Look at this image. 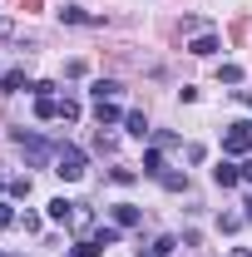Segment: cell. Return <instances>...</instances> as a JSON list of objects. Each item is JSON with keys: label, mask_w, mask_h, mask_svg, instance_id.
<instances>
[{"label": "cell", "mask_w": 252, "mask_h": 257, "mask_svg": "<svg viewBox=\"0 0 252 257\" xmlns=\"http://www.w3.org/2000/svg\"><path fill=\"white\" fill-rule=\"evenodd\" d=\"M10 139H15V149L25 154V163H30V168H45V163L55 159V144H50V139H40L35 128H15Z\"/></svg>", "instance_id": "6da1fadb"}, {"label": "cell", "mask_w": 252, "mask_h": 257, "mask_svg": "<svg viewBox=\"0 0 252 257\" xmlns=\"http://www.w3.org/2000/svg\"><path fill=\"white\" fill-rule=\"evenodd\" d=\"M84 149H79V144H60V149H55V173H60L64 183H79V178H84Z\"/></svg>", "instance_id": "7a4b0ae2"}, {"label": "cell", "mask_w": 252, "mask_h": 257, "mask_svg": "<svg viewBox=\"0 0 252 257\" xmlns=\"http://www.w3.org/2000/svg\"><path fill=\"white\" fill-rule=\"evenodd\" d=\"M222 154H232V159H247V154H252V124H247V119L227 124V134H222Z\"/></svg>", "instance_id": "3957f363"}, {"label": "cell", "mask_w": 252, "mask_h": 257, "mask_svg": "<svg viewBox=\"0 0 252 257\" xmlns=\"http://www.w3.org/2000/svg\"><path fill=\"white\" fill-rule=\"evenodd\" d=\"M218 50H222V40L213 30H198V35H193V45H188V55H198V60H213Z\"/></svg>", "instance_id": "277c9868"}, {"label": "cell", "mask_w": 252, "mask_h": 257, "mask_svg": "<svg viewBox=\"0 0 252 257\" xmlns=\"http://www.w3.org/2000/svg\"><path fill=\"white\" fill-rule=\"evenodd\" d=\"M94 119H99V128H114V124H124V109L114 99H104V104H94Z\"/></svg>", "instance_id": "5b68a950"}, {"label": "cell", "mask_w": 252, "mask_h": 257, "mask_svg": "<svg viewBox=\"0 0 252 257\" xmlns=\"http://www.w3.org/2000/svg\"><path fill=\"white\" fill-rule=\"evenodd\" d=\"M213 183H218V188H237V183H242V168H237V163H227V159H222L218 168H213Z\"/></svg>", "instance_id": "8992f818"}, {"label": "cell", "mask_w": 252, "mask_h": 257, "mask_svg": "<svg viewBox=\"0 0 252 257\" xmlns=\"http://www.w3.org/2000/svg\"><path fill=\"white\" fill-rule=\"evenodd\" d=\"M114 223L124 227V232H129V227H139V223H144V208H134V203H114Z\"/></svg>", "instance_id": "52a82bcc"}, {"label": "cell", "mask_w": 252, "mask_h": 257, "mask_svg": "<svg viewBox=\"0 0 252 257\" xmlns=\"http://www.w3.org/2000/svg\"><path fill=\"white\" fill-rule=\"evenodd\" d=\"M119 94H124V84H119V79H94V84H89V99H94V104L119 99Z\"/></svg>", "instance_id": "ba28073f"}, {"label": "cell", "mask_w": 252, "mask_h": 257, "mask_svg": "<svg viewBox=\"0 0 252 257\" xmlns=\"http://www.w3.org/2000/svg\"><path fill=\"white\" fill-rule=\"evenodd\" d=\"M45 213H50V223H69V218L79 213V203H69V198H50V208H45Z\"/></svg>", "instance_id": "9c48e42d"}, {"label": "cell", "mask_w": 252, "mask_h": 257, "mask_svg": "<svg viewBox=\"0 0 252 257\" xmlns=\"http://www.w3.org/2000/svg\"><path fill=\"white\" fill-rule=\"evenodd\" d=\"M20 89H30L25 69H5V74H0V94H20Z\"/></svg>", "instance_id": "30bf717a"}, {"label": "cell", "mask_w": 252, "mask_h": 257, "mask_svg": "<svg viewBox=\"0 0 252 257\" xmlns=\"http://www.w3.org/2000/svg\"><path fill=\"white\" fill-rule=\"evenodd\" d=\"M60 20H64V25H104L99 15H89V10H79V5H64V10H60Z\"/></svg>", "instance_id": "8fae6325"}, {"label": "cell", "mask_w": 252, "mask_h": 257, "mask_svg": "<svg viewBox=\"0 0 252 257\" xmlns=\"http://www.w3.org/2000/svg\"><path fill=\"white\" fill-rule=\"evenodd\" d=\"M124 128L134 134V139H149V134H154V128H149V119H144V109H129V114H124Z\"/></svg>", "instance_id": "7c38bea8"}, {"label": "cell", "mask_w": 252, "mask_h": 257, "mask_svg": "<svg viewBox=\"0 0 252 257\" xmlns=\"http://www.w3.org/2000/svg\"><path fill=\"white\" fill-rule=\"evenodd\" d=\"M35 119H60V99L55 94H35Z\"/></svg>", "instance_id": "4fadbf2b"}, {"label": "cell", "mask_w": 252, "mask_h": 257, "mask_svg": "<svg viewBox=\"0 0 252 257\" xmlns=\"http://www.w3.org/2000/svg\"><path fill=\"white\" fill-rule=\"evenodd\" d=\"M119 232H124V227H119V223H99L94 232H89V237H94L99 247H114V242H119Z\"/></svg>", "instance_id": "5bb4252c"}, {"label": "cell", "mask_w": 252, "mask_h": 257, "mask_svg": "<svg viewBox=\"0 0 252 257\" xmlns=\"http://www.w3.org/2000/svg\"><path fill=\"white\" fill-rule=\"evenodd\" d=\"M144 178H163V149H149V154H144Z\"/></svg>", "instance_id": "9a60e30c"}, {"label": "cell", "mask_w": 252, "mask_h": 257, "mask_svg": "<svg viewBox=\"0 0 252 257\" xmlns=\"http://www.w3.org/2000/svg\"><path fill=\"white\" fill-rule=\"evenodd\" d=\"M218 79L222 84H242V64H218Z\"/></svg>", "instance_id": "2e32d148"}, {"label": "cell", "mask_w": 252, "mask_h": 257, "mask_svg": "<svg viewBox=\"0 0 252 257\" xmlns=\"http://www.w3.org/2000/svg\"><path fill=\"white\" fill-rule=\"evenodd\" d=\"M173 247H178V237H168V232H163V237L154 242V252H149V257H173Z\"/></svg>", "instance_id": "e0dca14e"}, {"label": "cell", "mask_w": 252, "mask_h": 257, "mask_svg": "<svg viewBox=\"0 0 252 257\" xmlns=\"http://www.w3.org/2000/svg\"><path fill=\"white\" fill-rule=\"evenodd\" d=\"M158 183H163V188H168V193H183V188H188V178H183V173H163Z\"/></svg>", "instance_id": "ac0fdd59"}, {"label": "cell", "mask_w": 252, "mask_h": 257, "mask_svg": "<svg viewBox=\"0 0 252 257\" xmlns=\"http://www.w3.org/2000/svg\"><path fill=\"white\" fill-rule=\"evenodd\" d=\"M60 119H64V124L79 119V99H60Z\"/></svg>", "instance_id": "d6986e66"}, {"label": "cell", "mask_w": 252, "mask_h": 257, "mask_svg": "<svg viewBox=\"0 0 252 257\" xmlns=\"http://www.w3.org/2000/svg\"><path fill=\"white\" fill-rule=\"evenodd\" d=\"M10 198H30V173L25 178H10Z\"/></svg>", "instance_id": "ffe728a7"}, {"label": "cell", "mask_w": 252, "mask_h": 257, "mask_svg": "<svg viewBox=\"0 0 252 257\" xmlns=\"http://www.w3.org/2000/svg\"><path fill=\"white\" fill-rule=\"evenodd\" d=\"M10 223H20V218H15V208H10V203L0 198V232H5V227H10Z\"/></svg>", "instance_id": "44dd1931"}, {"label": "cell", "mask_w": 252, "mask_h": 257, "mask_svg": "<svg viewBox=\"0 0 252 257\" xmlns=\"http://www.w3.org/2000/svg\"><path fill=\"white\" fill-rule=\"evenodd\" d=\"M109 178H114V183H119V188H129V183H134V178H139V173H134V168H114V173H109Z\"/></svg>", "instance_id": "7402d4cb"}, {"label": "cell", "mask_w": 252, "mask_h": 257, "mask_svg": "<svg viewBox=\"0 0 252 257\" xmlns=\"http://www.w3.org/2000/svg\"><path fill=\"white\" fill-rule=\"evenodd\" d=\"M242 183H252V159H247V163H242Z\"/></svg>", "instance_id": "603a6c76"}, {"label": "cell", "mask_w": 252, "mask_h": 257, "mask_svg": "<svg viewBox=\"0 0 252 257\" xmlns=\"http://www.w3.org/2000/svg\"><path fill=\"white\" fill-rule=\"evenodd\" d=\"M232 257H252V247H232Z\"/></svg>", "instance_id": "cb8c5ba5"}, {"label": "cell", "mask_w": 252, "mask_h": 257, "mask_svg": "<svg viewBox=\"0 0 252 257\" xmlns=\"http://www.w3.org/2000/svg\"><path fill=\"white\" fill-rule=\"evenodd\" d=\"M242 208H247V223H252V198H247V203H242Z\"/></svg>", "instance_id": "d4e9b609"}, {"label": "cell", "mask_w": 252, "mask_h": 257, "mask_svg": "<svg viewBox=\"0 0 252 257\" xmlns=\"http://www.w3.org/2000/svg\"><path fill=\"white\" fill-rule=\"evenodd\" d=\"M242 99H247V109H252V94H242Z\"/></svg>", "instance_id": "484cf974"}, {"label": "cell", "mask_w": 252, "mask_h": 257, "mask_svg": "<svg viewBox=\"0 0 252 257\" xmlns=\"http://www.w3.org/2000/svg\"><path fill=\"white\" fill-rule=\"evenodd\" d=\"M0 193H10V188H5V183H0Z\"/></svg>", "instance_id": "4316f807"}, {"label": "cell", "mask_w": 252, "mask_h": 257, "mask_svg": "<svg viewBox=\"0 0 252 257\" xmlns=\"http://www.w3.org/2000/svg\"><path fill=\"white\" fill-rule=\"evenodd\" d=\"M0 257H15V252H0Z\"/></svg>", "instance_id": "83f0119b"}]
</instances>
